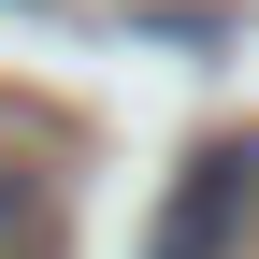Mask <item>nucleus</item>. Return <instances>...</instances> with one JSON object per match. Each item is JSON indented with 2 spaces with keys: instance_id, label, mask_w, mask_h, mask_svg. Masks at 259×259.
Masks as SVG:
<instances>
[{
  "instance_id": "f257e3e1",
  "label": "nucleus",
  "mask_w": 259,
  "mask_h": 259,
  "mask_svg": "<svg viewBox=\"0 0 259 259\" xmlns=\"http://www.w3.org/2000/svg\"><path fill=\"white\" fill-rule=\"evenodd\" d=\"M245 202H259V144H202L187 187H173V216H158V259H216Z\"/></svg>"
},
{
  "instance_id": "f03ea898",
  "label": "nucleus",
  "mask_w": 259,
  "mask_h": 259,
  "mask_svg": "<svg viewBox=\"0 0 259 259\" xmlns=\"http://www.w3.org/2000/svg\"><path fill=\"white\" fill-rule=\"evenodd\" d=\"M0 259H58V187L29 158H0Z\"/></svg>"
}]
</instances>
